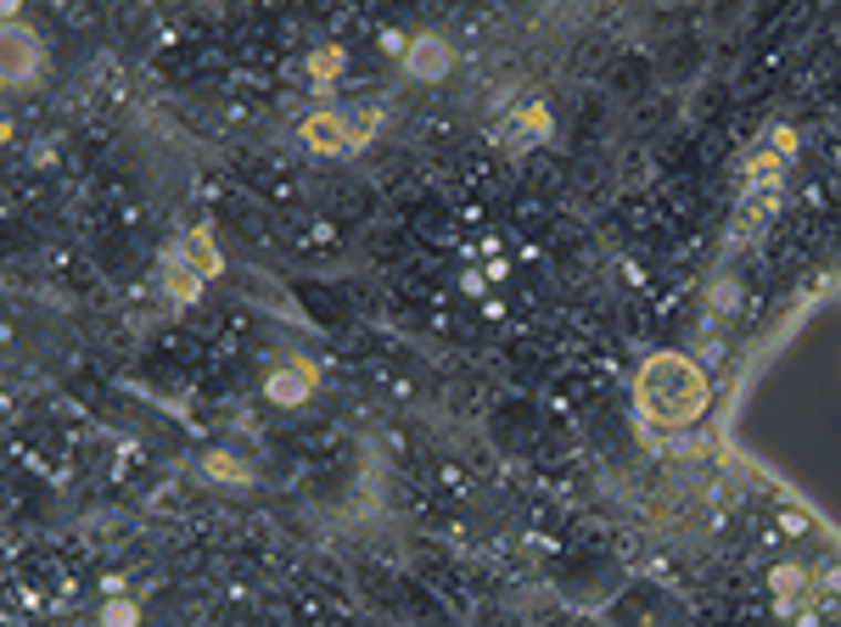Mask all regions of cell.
Here are the masks:
<instances>
[{
  "label": "cell",
  "instance_id": "cell-1",
  "mask_svg": "<svg viewBox=\"0 0 841 627\" xmlns=\"http://www.w3.org/2000/svg\"><path fill=\"white\" fill-rule=\"evenodd\" d=\"M634 404L651 426L662 431H685L707 415L713 404V387H707V370L696 365L691 353H651L640 376H634Z\"/></svg>",
  "mask_w": 841,
  "mask_h": 627
},
{
  "label": "cell",
  "instance_id": "cell-2",
  "mask_svg": "<svg viewBox=\"0 0 841 627\" xmlns=\"http://www.w3.org/2000/svg\"><path fill=\"white\" fill-rule=\"evenodd\" d=\"M40 73V34H29L18 18H7V62H0V79L23 84Z\"/></svg>",
  "mask_w": 841,
  "mask_h": 627
},
{
  "label": "cell",
  "instance_id": "cell-3",
  "mask_svg": "<svg viewBox=\"0 0 841 627\" xmlns=\"http://www.w3.org/2000/svg\"><path fill=\"white\" fill-rule=\"evenodd\" d=\"M404 67H409V79H444L449 67H455V51L438 40V34H420V40H409V51H404Z\"/></svg>",
  "mask_w": 841,
  "mask_h": 627
},
{
  "label": "cell",
  "instance_id": "cell-4",
  "mask_svg": "<svg viewBox=\"0 0 841 627\" xmlns=\"http://www.w3.org/2000/svg\"><path fill=\"white\" fill-rule=\"evenodd\" d=\"M303 146L309 151H349L354 146V129H349V118L343 113H309L303 118Z\"/></svg>",
  "mask_w": 841,
  "mask_h": 627
},
{
  "label": "cell",
  "instance_id": "cell-5",
  "mask_svg": "<svg viewBox=\"0 0 841 627\" xmlns=\"http://www.w3.org/2000/svg\"><path fill=\"white\" fill-rule=\"evenodd\" d=\"M163 286H168V297H175V303H197V292H203V275L186 263L180 247H168V258H163Z\"/></svg>",
  "mask_w": 841,
  "mask_h": 627
},
{
  "label": "cell",
  "instance_id": "cell-6",
  "mask_svg": "<svg viewBox=\"0 0 841 627\" xmlns=\"http://www.w3.org/2000/svg\"><path fill=\"white\" fill-rule=\"evenodd\" d=\"M180 252H186V263L197 269L203 281H208V275H225V258H219V247H214V236H208V230H186Z\"/></svg>",
  "mask_w": 841,
  "mask_h": 627
},
{
  "label": "cell",
  "instance_id": "cell-7",
  "mask_svg": "<svg viewBox=\"0 0 841 627\" xmlns=\"http://www.w3.org/2000/svg\"><path fill=\"white\" fill-rule=\"evenodd\" d=\"M309 387H314V370L292 365V370H276V376L264 382V398H276V404H303Z\"/></svg>",
  "mask_w": 841,
  "mask_h": 627
},
{
  "label": "cell",
  "instance_id": "cell-8",
  "mask_svg": "<svg viewBox=\"0 0 841 627\" xmlns=\"http://www.w3.org/2000/svg\"><path fill=\"white\" fill-rule=\"evenodd\" d=\"M780 174H786V157L769 146V151H751V163H746V179L757 191H775L780 186Z\"/></svg>",
  "mask_w": 841,
  "mask_h": 627
},
{
  "label": "cell",
  "instance_id": "cell-9",
  "mask_svg": "<svg viewBox=\"0 0 841 627\" xmlns=\"http://www.w3.org/2000/svg\"><path fill=\"white\" fill-rule=\"evenodd\" d=\"M769 588L780 594V605H791V599L808 588V572H802V566H775V572H769Z\"/></svg>",
  "mask_w": 841,
  "mask_h": 627
},
{
  "label": "cell",
  "instance_id": "cell-10",
  "mask_svg": "<svg viewBox=\"0 0 841 627\" xmlns=\"http://www.w3.org/2000/svg\"><path fill=\"white\" fill-rule=\"evenodd\" d=\"M208 477H214V482L247 488V482H252V466H241V460H230V454H208Z\"/></svg>",
  "mask_w": 841,
  "mask_h": 627
},
{
  "label": "cell",
  "instance_id": "cell-11",
  "mask_svg": "<svg viewBox=\"0 0 841 627\" xmlns=\"http://www.w3.org/2000/svg\"><path fill=\"white\" fill-rule=\"evenodd\" d=\"M102 627H141V605H135L129 594L107 599V605H102Z\"/></svg>",
  "mask_w": 841,
  "mask_h": 627
},
{
  "label": "cell",
  "instance_id": "cell-12",
  "mask_svg": "<svg viewBox=\"0 0 841 627\" xmlns=\"http://www.w3.org/2000/svg\"><path fill=\"white\" fill-rule=\"evenodd\" d=\"M309 73H314V79H336V73H343V51H331V45L314 51V56H309Z\"/></svg>",
  "mask_w": 841,
  "mask_h": 627
},
{
  "label": "cell",
  "instance_id": "cell-13",
  "mask_svg": "<svg viewBox=\"0 0 841 627\" xmlns=\"http://www.w3.org/2000/svg\"><path fill=\"white\" fill-rule=\"evenodd\" d=\"M707 303H713V309H735V286H729V281H724V286H713V297H707Z\"/></svg>",
  "mask_w": 841,
  "mask_h": 627
},
{
  "label": "cell",
  "instance_id": "cell-14",
  "mask_svg": "<svg viewBox=\"0 0 841 627\" xmlns=\"http://www.w3.org/2000/svg\"><path fill=\"white\" fill-rule=\"evenodd\" d=\"M780 526H786V532H808V515H802V510H780Z\"/></svg>",
  "mask_w": 841,
  "mask_h": 627
},
{
  "label": "cell",
  "instance_id": "cell-15",
  "mask_svg": "<svg viewBox=\"0 0 841 627\" xmlns=\"http://www.w3.org/2000/svg\"><path fill=\"white\" fill-rule=\"evenodd\" d=\"M775 151L791 157V151H797V135H791V129H775Z\"/></svg>",
  "mask_w": 841,
  "mask_h": 627
},
{
  "label": "cell",
  "instance_id": "cell-16",
  "mask_svg": "<svg viewBox=\"0 0 841 627\" xmlns=\"http://www.w3.org/2000/svg\"><path fill=\"white\" fill-rule=\"evenodd\" d=\"M824 588H835V594H841V566H830V572H824Z\"/></svg>",
  "mask_w": 841,
  "mask_h": 627
}]
</instances>
